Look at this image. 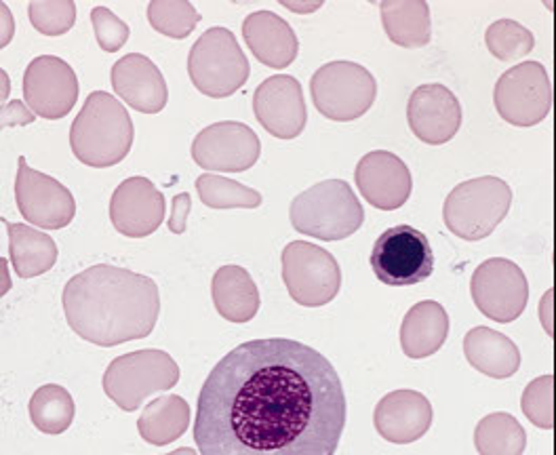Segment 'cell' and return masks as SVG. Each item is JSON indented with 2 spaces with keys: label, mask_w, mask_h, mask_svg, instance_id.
Segmentation results:
<instances>
[{
  "label": "cell",
  "mask_w": 556,
  "mask_h": 455,
  "mask_svg": "<svg viewBox=\"0 0 556 455\" xmlns=\"http://www.w3.org/2000/svg\"><path fill=\"white\" fill-rule=\"evenodd\" d=\"M346 394L327 356L287 340H251L228 352L199 394L201 455H336Z\"/></svg>",
  "instance_id": "1"
},
{
  "label": "cell",
  "mask_w": 556,
  "mask_h": 455,
  "mask_svg": "<svg viewBox=\"0 0 556 455\" xmlns=\"http://www.w3.org/2000/svg\"><path fill=\"white\" fill-rule=\"evenodd\" d=\"M64 302L70 325L102 346L146 338L159 316L156 282L112 266H96L72 279Z\"/></svg>",
  "instance_id": "2"
},
{
  "label": "cell",
  "mask_w": 556,
  "mask_h": 455,
  "mask_svg": "<svg viewBox=\"0 0 556 455\" xmlns=\"http://www.w3.org/2000/svg\"><path fill=\"white\" fill-rule=\"evenodd\" d=\"M291 226L327 243L352 237L365 222V211L344 179L320 181L298 194L289 210Z\"/></svg>",
  "instance_id": "3"
},
{
  "label": "cell",
  "mask_w": 556,
  "mask_h": 455,
  "mask_svg": "<svg viewBox=\"0 0 556 455\" xmlns=\"http://www.w3.org/2000/svg\"><path fill=\"white\" fill-rule=\"evenodd\" d=\"M513 190L500 177L468 179L455 186L443 207L445 226L462 241H483L508 215Z\"/></svg>",
  "instance_id": "4"
},
{
  "label": "cell",
  "mask_w": 556,
  "mask_h": 455,
  "mask_svg": "<svg viewBox=\"0 0 556 455\" xmlns=\"http://www.w3.org/2000/svg\"><path fill=\"white\" fill-rule=\"evenodd\" d=\"M131 121L123 105L105 93H93L74 127V148L89 165H114L131 146Z\"/></svg>",
  "instance_id": "5"
},
{
  "label": "cell",
  "mask_w": 556,
  "mask_h": 455,
  "mask_svg": "<svg viewBox=\"0 0 556 455\" xmlns=\"http://www.w3.org/2000/svg\"><path fill=\"white\" fill-rule=\"evenodd\" d=\"M311 93L316 110L338 123H350L371 110L378 96L374 74L354 62H331L314 72Z\"/></svg>",
  "instance_id": "6"
},
{
  "label": "cell",
  "mask_w": 556,
  "mask_h": 455,
  "mask_svg": "<svg viewBox=\"0 0 556 455\" xmlns=\"http://www.w3.org/2000/svg\"><path fill=\"white\" fill-rule=\"evenodd\" d=\"M282 280L291 300L306 308L333 302L342 289L338 260L323 247L293 241L282 249Z\"/></svg>",
  "instance_id": "7"
},
{
  "label": "cell",
  "mask_w": 556,
  "mask_h": 455,
  "mask_svg": "<svg viewBox=\"0 0 556 455\" xmlns=\"http://www.w3.org/2000/svg\"><path fill=\"white\" fill-rule=\"evenodd\" d=\"M369 262L376 279L388 287H414L434 273L428 237L407 224L388 228L376 241Z\"/></svg>",
  "instance_id": "8"
},
{
  "label": "cell",
  "mask_w": 556,
  "mask_h": 455,
  "mask_svg": "<svg viewBox=\"0 0 556 455\" xmlns=\"http://www.w3.org/2000/svg\"><path fill=\"white\" fill-rule=\"evenodd\" d=\"M190 76L197 89L211 98H226L243 87L249 62L230 30L213 28L194 45Z\"/></svg>",
  "instance_id": "9"
},
{
  "label": "cell",
  "mask_w": 556,
  "mask_h": 455,
  "mask_svg": "<svg viewBox=\"0 0 556 455\" xmlns=\"http://www.w3.org/2000/svg\"><path fill=\"white\" fill-rule=\"evenodd\" d=\"M493 102L500 116L515 127L540 125L553 108L548 72L540 62H522L504 72L495 85Z\"/></svg>",
  "instance_id": "10"
},
{
  "label": "cell",
  "mask_w": 556,
  "mask_h": 455,
  "mask_svg": "<svg viewBox=\"0 0 556 455\" xmlns=\"http://www.w3.org/2000/svg\"><path fill=\"white\" fill-rule=\"evenodd\" d=\"M470 293L477 308L486 318L506 325L525 313L529 302V282L515 262L491 257L475 270Z\"/></svg>",
  "instance_id": "11"
},
{
  "label": "cell",
  "mask_w": 556,
  "mask_h": 455,
  "mask_svg": "<svg viewBox=\"0 0 556 455\" xmlns=\"http://www.w3.org/2000/svg\"><path fill=\"white\" fill-rule=\"evenodd\" d=\"M175 382L174 361L163 352L146 351L116 361L105 378V390L123 409H136L150 390H163Z\"/></svg>",
  "instance_id": "12"
},
{
  "label": "cell",
  "mask_w": 556,
  "mask_h": 455,
  "mask_svg": "<svg viewBox=\"0 0 556 455\" xmlns=\"http://www.w3.org/2000/svg\"><path fill=\"white\" fill-rule=\"evenodd\" d=\"M253 110L260 125L278 140H295L308 123L302 85L289 74L266 78L255 91Z\"/></svg>",
  "instance_id": "13"
},
{
  "label": "cell",
  "mask_w": 556,
  "mask_h": 455,
  "mask_svg": "<svg viewBox=\"0 0 556 455\" xmlns=\"http://www.w3.org/2000/svg\"><path fill=\"white\" fill-rule=\"evenodd\" d=\"M354 179L363 199L382 211L401 210L414 188L409 167L388 150L365 154L356 165Z\"/></svg>",
  "instance_id": "14"
},
{
  "label": "cell",
  "mask_w": 556,
  "mask_h": 455,
  "mask_svg": "<svg viewBox=\"0 0 556 455\" xmlns=\"http://www.w3.org/2000/svg\"><path fill=\"white\" fill-rule=\"evenodd\" d=\"M407 121L417 140L441 146L457 136L462 127V105L445 85H421L409 98Z\"/></svg>",
  "instance_id": "15"
},
{
  "label": "cell",
  "mask_w": 556,
  "mask_h": 455,
  "mask_svg": "<svg viewBox=\"0 0 556 455\" xmlns=\"http://www.w3.org/2000/svg\"><path fill=\"white\" fill-rule=\"evenodd\" d=\"M262 143L243 123H222L205 129L194 143V159L205 169L247 172L260 159Z\"/></svg>",
  "instance_id": "16"
},
{
  "label": "cell",
  "mask_w": 556,
  "mask_h": 455,
  "mask_svg": "<svg viewBox=\"0 0 556 455\" xmlns=\"http://www.w3.org/2000/svg\"><path fill=\"white\" fill-rule=\"evenodd\" d=\"M376 430L388 443L409 445L432 426V405L417 390H394L376 407Z\"/></svg>",
  "instance_id": "17"
},
{
  "label": "cell",
  "mask_w": 556,
  "mask_h": 455,
  "mask_svg": "<svg viewBox=\"0 0 556 455\" xmlns=\"http://www.w3.org/2000/svg\"><path fill=\"white\" fill-rule=\"evenodd\" d=\"M243 35L253 55L275 71L291 66L300 53L293 28L273 11L251 13L243 24Z\"/></svg>",
  "instance_id": "18"
},
{
  "label": "cell",
  "mask_w": 556,
  "mask_h": 455,
  "mask_svg": "<svg viewBox=\"0 0 556 455\" xmlns=\"http://www.w3.org/2000/svg\"><path fill=\"white\" fill-rule=\"evenodd\" d=\"M163 211V194L141 177L127 179L112 199L114 226L129 237H143L152 232L161 224Z\"/></svg>",
  "instance_id": "19"
},
{
  "label": "cell",
  "mask_w": 556,
  "mask_h": 455,
  "mask_svg": "<svg viewBox=\"0 0 556 455\" xmlns=\"http://www.w3.org/2000/svg\"><path fill=\"white\" fill-rule=\"evenodd\" d=\"M464 354L477 371L495 380L513 378L521 367L519 346L489 327H475L466 333Z\"/></svg>",
  "instance_id": "20"
},
{
  "label": "cell",
  "mask_w": 556,
  "mask_h": 455,
  "mask_svg": "<svg viewBox=\"0 0 556 455\" xmlns=\"http://www.w3.org/2000/svg\"><path fill=\"white\" fill-rule=\"evenodd\" d=\"M447 336V311L434 300H424L403 318L401 349L409 358H428L443 349Z\"/></svg>",
  "instance_id": "21"
},
{
  "label": "cell",
  "mask_w": 556,
  "mask_h": 455,
  "mask_svg": "<svg viewBox=\"0 0 556 455\" xmlns=\"http://www.w3.org/2000/svg\"><path fill=\"white\" fill-rule=\"evenodd\" d=\"M114 89L141 112H159L167 100V89L156 66L141 58L129 55L114 66Z\"/></svg>",
  "instance_id": "22"
},
{
  "label": "cell",
  "mask_w": 556,
  "mask_h": 455,
  "mask_svg": "<svg viewBox=\"0 0 556 455\" xmlns=\"http://www.w3.org/2000/svg\"><path fill=\"white\" fill-rule=\"evenodd\" d=\"M380 15L386 35L399 47L419 49L432 38L430 7L426 0H383Z\"/></svg>",
  "instance_id": "23"
},
{
  "label": "cell",
  "mask_w": 556,
  "mask_h": 455,
  "mask_svg": "<svg viewBox=\"0 0 556 455\" xmlns=\"http://www.w3.org/2000/svg\"><path fill=\"white\" fill-rule=\"evenodd\" d=\"M215 308L232 323H247L260 311V291L241 266H226L213 279Z\"/></svg>",
  "instance_id": "24"
},
{
  "label": "cell",
  "mask_w": 556,
  "mask_h": 455,
  "mask_svg": "<svg viewBox=\"0 0 556 455\" xmlns=\"http://www.w3.org/2000/svg\"><path fill=\"white\" fill-rule=\"evenodd\" d=\"M475 447L479 455H522L527 450V432L510 414H491L475 430Z\"/></svg>",
  "instance_id": "25"
},
{
  "label": "cell",
  "mask_w": 556,
  "mask_h": 455,
  "mask_svg": "<svg viewBox=\"0 0 556 455\" xmlns=\"http://www.w3.org/2000/svg\"><path fill=\"white\" fill-rule=\"evenodd\" d=\"M188 426V405L181 399H161L141 418V434L148 443H169Z\"/></svg>",
  "instance_id": "26"
},
{
  "label": "cell",
  "mask_w": 556,
  "mask_h": 455,
  "mask_svg": "<svg viewBox=\"0 0 556 455\" xmlns=\"http://www.w3.org/2000/svg\"><path fill=\"white\" fill-rule=\"evenodd\" d=\"M485 45L493 58L515 62L533 51L535 38L515 20H497L486 28Z\"/></svg>",
  "instance_id": "27"
},
{
  "label": "cell",
  "mask_w": 556,
  "mask_h": 455,
  "mask_svg": "<svg viewBox=\"0 0 556 455\" xmlns=\"http://www.w3.org/2000/svg\"><path fill=\"white\" fill-rule=\"evenodd\" d=\"M197 186H199V192L208 207L255 210L262 205V194L239 181H230L224 177L203 176L199 177Z\"/></svg>",
  "instance_id": "28"
},
{
  "label": "cell",
  "mask_w": 556,
  "mask_h": 455,
  "mask_svg": "<svg viewBox=\"0 0 556 455\" xmlns=\"http://www.w3.org/2000/svg\"><path fill=\"white\" fill-rule=\"evenodd\" d=\"M148 15L154 28L174 38L190 35L199 22V13L190 2H152Z\"/></svg>",
  "instance_id": "29"
},
{
  "label": "cell",
  "mask_w": 556,
  "mask_h": 455,
  "mask_svg": "<svg viewBox=\"0 0 556 455\" xmlns=\"http://www.w3.org/2000/svg\"><path fill=\"white\" fill-rule=\"evenodd\" d=\"M553 392H555L553 376H542V378L533 380L522 392V414L533 426L544 428V430H551L555 426Z\"/></svg>",
  "instance_id": "30"
},
{
  "label": "cell",
  "mask_w": 556,
  "mask_h": 455,
  "mask_svg": "<svg viewBox=\"0 0 556 455\" xmlns=\"http://www.w3.org/2000/svg\"><path fill=\"white\" fill-rule=\"evenodd\" d=\"M93 24H96L98 40L105 51H116L118 47H123V42L129 35V28L118 17H114L108 9L93 11Z\"/></svg>",
  "instance_id": "31"
},
{
  "label": "cell",
  "mask_w": 556,
  "mask_h": 455,
  "mask_svg": "<svg viewBox=\"0 0 556 455\" xmlns=\"http://www.w3.org/2000/svg\"><path fill=\"white\" fill-rule=\"evenodd\" d=\"M188 210H190V197H188V194L177 197V199H175V232H181V230H184L181 222H184V217H186Z\"/></svg>",
  "instance_id": "32"
},
{
  "label": "cell",
  "mask_w": 556,
  "mask_h": 455,
  "mask_svg": "<svg viewBox=\"0 0 556 455\" xmlns=\"http://www.w3.org/2000/svg\"><path fill=\"white\" fill-rule=\"evenodd\" d=\"M280 7L295 11V13H313L316 9L323 7V0H314V2H295V0H278Z\"/></svg>",
  "instance_id": "33"
},
{
  "label": "cell",
  "mask_w": 556,
  "mask_h": 455,
  "mask_svg": "<svg viewBox=\"0 0 556 455\" xmlns=\"http://www.w3.org/2000/svg\"><path fill=\"white\" fill-rule=\"evenodd\" d=\"M551 300H553V293L548 291V293L544 295V302L540 304V316H542L544 327H546L548 333H553V304H551Z\"/></svg>",
  "instance_id": "34"
},
{
  "label": "cell",
  "mask_w": 556,
  "mask_h": 455,
  "mask_svg": "<svg viewBox=\"0 0 556 455\" xmlns=\"http://www.w3.org/2000/svg\"><path fill=\"white\" fill-rule=\"evenodd\" d=\"M172 455H197L192 450H179V452H175V454Z\"/></svg>",
  "instance_id": "35"
}]
</instances>
